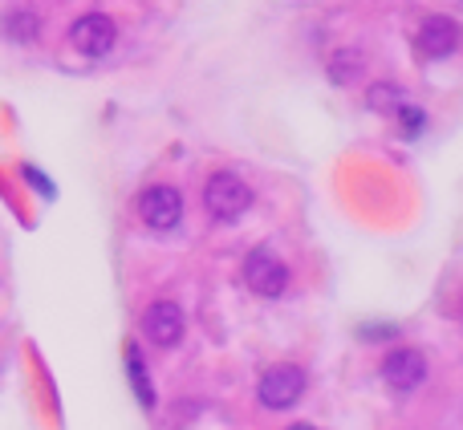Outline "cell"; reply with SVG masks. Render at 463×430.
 I'll return each mask as SVG.
<instances>
[{
    "label": "cell",
    "mask_w": 463,
    "mask_h": 430,
    "mask_svg": "<svg viewBox=\"0 0 463 430\" xmlns=\"http://www.w3.org/2000/svg\"><path fill=\"white\" fill-rule=\"evenodd\" d=\"M37 33H41L37 13H8V16H5V37H13V41H21V45H29V41H37Z\"/></svg>",
    "instance_id": "cell-11"
},
{
    "label": "cell",
    "mask_w": 463,
    "mask_h": 430,
    "mask_svg": "<svg viewBox=\"0 0 463 430\" xmlns=\"http://www.w3.org/2000/svg\"><path fill=\"white\" fill-rule=\"evenodd\" d=\"M366 106L378 114H399L402 106H407V94H402V86H394V81H378V86H370Z\"/></svg>",
    "instance_id": "cell-9"
},
{
    "label": "cell",
    "mask_w": 463,
    "mask_h": 430,
    "mask_svg": "<svg viewBox=\"0 0 463 430\" xmlns=\"http://www.w3.org/2000/svg\"><path fill=\"white\" fill-rule=\"evenodd\" d=\"M184 309H179L175 301H155L151 309L143 313V333L151 345H159V350H171V345L184 341Z\"/></svg>",
    "instance_id": "cell-7"
},
{
    "label": "cell",
    "mask_w": 463,
    "mask_h": 430,
    "mask_svg": "<svg viewBox=\"0 0 463 430\" xmlns=\"http://www.w3.org/2000/svg\"><path fill=\"white\" fill-rule=\"evenodd\" d=\"M358 73H362V57L354 53V49H345V53H337L334 61H329V78H334L337 86H350Z\"/></svg>",
    "instance_id": "cell-12"
},
{
    "label": "cell",
    "mask_w": 463,
    "mask_h": 430,
    "mask_svg": "<svg viewBox=\"0 0 463 430\" xmlns=\"http://www.w3.org/2000/svg\"><path fill=\"white\" fill-rule=\"evenodd\" d=\"M127 374H130V386H135L138 402L151 410V407H155V390H151V378H146L143 358H138V345H127Z\"/></svg>",
    "instance_id": "cell-10"
},
{
    "label": "cell",
    "mask_w": 463,
    "mask_h": 430,
    "mask_svg": "<svg viewBox=\"0 0 463 430\" xmlns=\"http://www.w3.org/2000/svg\"><path fill=\"white\" fill-rule=\"evenodd\" d=\"M362 337H378V341H383V337H394V325H366Z\"/></svg>",
    "instance_id": "cell-15"
},
{
    "label": "cell",
    "mask_w": 463,
    "mask_h": 430,
    "mask_svg": "<svg viewBox=\"0 0 463 430\" xmlns=\"http://www.w3.org/2000/svg\"><path fill=\"white\" fill-rule=\"evenodd\" d=\"M24 179H29V183H33V187H37V192H41V195H45V200H53V183H49V179H45V175H41V171H37V167H24Z\"/></svg>",
    "instance_id": "cell-14"
},
{
    "label": "cell",
    "mask_w": 463,
    "mask_h": 430,
    "mask_svg": "<svg viewBox=\"0 0 463 430\" xmlns=\"http://www.w3.org/2000/svg\"><path fill=\"white\" fill-rule=\"evenodd\" d=\"M415 45H419V53L431 57V61L451 57L459 49V24L451 21V16H427V21L419 24Z\"/></svg>",
    "instance_id": "cell-8"
},
{
    "label": "cell",
    "mask_w": 463,
    "mask_h": 430,
    "mask_svg": "<svg viewBox=\"0 0 463 430\" xmlns=\"http://www.w3.org/2000/svg\"><path fill=\"white\" fill-rule=\"evenodd\" d=\"M244 285L264 301H277L288 288V264L272 248H252L244 260Z\"/></svg>",
    "instance_id": "cell-2"
},
{
    "label": "cell",
    "mask_w": 463,
    "mask_h": 430,
    "mask_svg": "<svg viewBox=\"0 0 463 430\" xmlns=\"http://www.w3.org/2000/svg\"><path fill=\"white\" fill-rule=\"evenodd\" d=\"M248 208H252V187H248L236 171H216V175L203 183V211L216 223H236Z\"/></svg>",
    "instance_id": "cell-1"
},
{
    "label": "cell",
    "mask_w": 463,
    "mask_h": 430,
    "mask_svg": "<svg viewBox=\"0 0 463 430\" xmlns=\"http://www.w3.org/2000/svg\"><path fill=\"white\" fill-rule=\"evenodd\" d=\"M114 37H118V29L106 13H86L70 24V45L81 57H106L114 49Z\"/></svg>",
    "instance_id": "cell-6"
},
{
    "label": "cell",
    "mask_w": 463,
    "mask_h": 430,
    "mask_svg": "<svg viewBox=\"0 0 463 430\" xmlns=\"http://www.w3.org/2000/svg\"><path fill=\"white\" fill-rule=\"evenodd\" d=\"M305 394V369L301 366H272L264 369L260 386H256V398L264 410H288L297 407Z\"/></svg>",
    "instance_id": "cell-3"
},
{
    "label": "cell",
    "mask_w": 463,
    "mask_h": 430,
    "mask_svg": "<svg viewBox=\"0 0 463 430\" xmlns=\"http://www.w3.org/2000/svg\"><path fill=\"white\" fill-rule=\"evenodd\" d=\"M383 382L391 394H415L427 382V358L411 345H399L383 358Z\"/></svg>",
    "instance_id": "cell-4"
},
{
    "label": "cell",
    "mask_w": 463,
    "mask_h": 430,
    "mask_svg": "<svg viewBox=\"0 0 463 430\" xmlns=\"http://www.w3.org/2000/svg\"><path fill=\"white\" fill-rule=\"evenodd\" d=\"M288 430H317V426H309V423H297V426H288Z\"/></svg>",
    "instance_id": "cell-16"
},
{
    "label": "cell",
    "mask_w": 463,
    "mask_h": 430,
    "mask_svg": "<svg viewBox=\"0 0 463 430\" xmlns=\"http://www.w3.org/2000/svg\"><path fill=\"white\" fill-rule=\"evenodd\" d=\"M394 118H399V130H402V135H407V138H415V135H423V126H427V114L423 110H419V106H402V110L399 114H394Z\"/></svg>",
    "instance_id": "cell-13"
},
{
    "label": "cell",
    "mask_w": 463,
    "mask_h": 430,
    "mask_svg": "<svg viewBox=\"0 0 463 430\" xmlns=\"http://www.w3.org/2000/svg\"><path fill=\"white\" fill-rule=\"evenodd\" d=\"M138 215H143V223L151 231H171L184 220V195L167 183H155L138 195Z\"/></svg>",
    "instance_id": "cell-5"
}]
</instances>
